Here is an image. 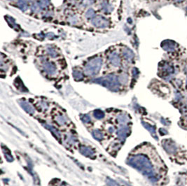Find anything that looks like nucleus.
I'll use <instances>...</instances> for the list:
<instances>
[{"label":"nucleus","mask_w":187,"mask_h":186,"mask_svg":"<svg viewBox=\"0 0 187 186\" xmlns=\"http://www.w3.org/2000/svg\"><path fill=\"white\" fill-rule=\"evenodd\" d=\"M100 8L101 10H102V11L106 14L111 13L113 11V10H114V7H113L112 4H110L109 2L106 1V0L102 2V3H101Z\"/></svg>","instance_id":"obj_10"},{"label":"nucleus","mask_w":187,"mask_h":186,"mask_svg":"<svg viewBox=\"0 0 187 186\" xmlns=\"http://www.w3.org/2000/svg\"><path fill=\"white\" fill-rule=\"evenodd\" d=\"M38 4L39 5L41 9H47L49 6V2L48 0H39Z\"/></svg>","instance_id":"obj_25"},{"label":"nucleus","mask_w":187,"mask_h":186,"mask_svg":"<svg viewBox=\"0 0 187 186\" xmlns=\"http://www.w3.org/2000/svg\"><path fill=\"white\" fill-rule=\"evenodd\" d=\"M41 68L44 72L50 76H54L57 73V66L52 61H49L46 58L41 59Z\"/></svg>","instance_id":"obj_4"},{"label":"nucleus","mask_w":187,"mask_h":186,"mask_svg":"<svg viewBox=\"0 0 187 186\" xmlns=\"http://www.w3.org/2000/svg\"><path fill=\"white\" fill-rule=\"evenodd\" d=\"M122 54H123V56L124 57V58L126 60H128V62H129V61H132L134 58V54L133 53V51L128 48H123Z\"/></svg>","instance_id":"obj_12"},{"label":"nucleus","mask_w":187,"mask_h":186,"mask_svg":"<svg viewBox=\"0 0 187 186\" xmlns=\"http://www.w3.org/2000/svg\"><path fill=\"white\" fill-rule=\"evenodd\" d=\"M67 21H68V23H69L71 25H74L78 23L79 20H78V18L76 16L72 15V16H69V18H67Z\"/></svg>","instance_id":"obj_24"},{"label":"nucleus","mask_w":187,"mask_h":186,"mask_svg":"<svg viewBox=\"0 0 187 186\" xmlns=\"http://www.w3.org/2000/svg\"><path fill=\"white\" fill-rule=\"evenodd\" d=\"M114 130H115L114 128L113 127H109L108 128V131H109V132H110V133H114Z\"/></svg>","instance_id":"obj_31"},{"label":"nucleus","mask_w":187,"mask_h":186,"mask_svg":"<svg viewBox=\"0 0 187 186\" xmlns=\"http://www.w3.org/2000/svg\"><path fill=\"white\" fill-rule=\"evenodd\" d=\"M31 10L34 12V13H38L39 12V10H41V8L39 7V5L38 4V3H35L31 6Z\"/></svg>","instance_id":"obj_27"},{"label":"nucleus","mask_w":187,"mask_h":186,"mask_svg":"<svg viewBox=\"0 0 187 186\" xmlns=\"http://www.w3.org/2000/svg\"><path fill=\"white\" fill-rule=\"evenodd\" d=\"M18 103H19L20 106L27 113V114H29L30 115L35 114V109H34L33 106L30 104L28 102H27L25 100H23V99H20L18 101Z\"/></svg>","instance_id":"obj_8"},{"label":"nucleus","mask_w":187,"mask_h":186,"mask_svg":"<svg viewBox=\"0 0 187 186\" xmlns=\"http://www.w3.org/2000/svg\"><path fill=\"white\" fill-rule=\"evenodd\" d=\"M106 183H107V186H119L118 184L115 181H114V180H112L109 178L107 179Z\"/></svg>","instance_id":"obj_29"},{"label":"nucleus","mask_w":187,"mask_h":186,"mask_svg":"<svg viewBox=\"0 0 187 186\" xmlns=\"http://www.w3.org/2000/svg\"><path fill=\"white\" fill-rule=\"evenodd\" d=\"M129 127L126 125H122L116 132V135L118 136V139L121 141H124L127 136L129 135Z\"/></svg>","instance_id":"obj_7"},{"label":"nucleus","mask_w":187,"mask_h":186,"mask_svg":"<svg viewBox=\"0 0 187 186\" xmlns=\"http://www.w3.org/2000/svg\"><path fill=\"white\" fill-rule=\"evenodd\" d=\"M8 1H12V0H8Z\"/></svg>","instance_id":"obj_33"},{"label":"nucleus","mask_w":187,"mask_h":186,"mask_svg":"<svg viewBox=\"0 0 187 186\" xmlns=\"http://www.w3.org/2000/svg\"><path fill=\"white\" fill-rule=\"evenodd\" d=\"M46 50L48 56H50L52 58H56L59 56V52L56 49V48L53 45H48L46 47Z\"/></svg>","instance_id":"obj_11"},{"label":"nucleus","mask_w":187,"mask_h":186,"mask_svg":"<svg viewBox=\"0 0 187 186\" xmlns=\"http://www.w3.org/2000/svg\"><path fill=\"white\" fill-rule=\"evenodd\" d=\"M79 151H80L81 154L84 155L85 157L93 158L95 157V151L93 149H92L90 147H87V146H81L79 148Z\"/></svg>","instance_id":"obj_9"},{"label":"nucleus","mask_w":187,"mask_h":186,"mask_svg":"<svg viewBox=\"0 0 187 186\" xmlns=\"http://www.w3.org/2000/svg\"><path fill=\"white\" fill-rule=\"evenodd\" d=\"M103 65L101 57H96L87 62L84 66V73L88 76H95L99 74Z\"/></svg>","instance_id":"obj_3"},{"label":"nucleus","mask_w":187,"mask_h":186,"mask_svg":"<svg viewBox=\"0 0 187 186\" xmlns=\"http://www.w3.org/2000/svg\"><path fill=\"white\" fill-rule=\"evenodd\" d=\"M100 1H102V2H103V1H105V0H100Z\"/></svg>","instance_id":"obj_32"},{"label":"nucleus","mask_w":187,"mask_h":186,"mask_svg":"<svg viewBox=\"0 0 187 186\" xmlns=\"http://www.w3.org/2000/svg\"><path fill=\"white\" fill-rule=\"evenodd\" d=\"M91 24L97 28H107L110 25V22L107 18L102 16H97L91 20Z\"/></svg>","instance_id":"obj_5"},{"label":"nucleus","mask_w":187,"mask_h":186,"mask_svg":"<svg viewBox=\"0 0 187 186\" xmlns=\"http://www.w3.org/2000/svg\"><path fill=\"white\" fill-rule=\"evenodd\" d=\"M85 18H88V19H91L92 20L93 19V18L96 17V11H95V10L93 8H90L88 9V11L85 12Z\"/></svg>","instance_id":"obj_22"},{"label":"nucleus","mask_w":187,"mask_h":186,"mask_svg":"<svg viewBox=\"0 0 187 186\" xmlns=\"http://www.w3.org/2000/svg\"><path fill=\"white\" fill-rule=\"evenodd\" d=\"M108 60L110 65L114 67H118L121 65V58L119 54L116 51L111 52L108 56Z\"/></svg>","instance_id":"obj_6"},{"label":"nucleus","mask_w":187,"mask_h":186,"mask_svg":"<svg viewBox=\"0 0 187 186\" xmlns=\"http://www.w3.org/2000/svg\"><path fill=\"white\" fill-rule=\"evenodd\" d=\"M65 141L69 145H74L76 143V137L72 134H68L65 136Z\"/></svg>","instance_id":"obj_19"},{"label":"nucleus","mask_w":187,"mask_h":186,"mask_svg":"<svg viewBox=\"0 0 187 186\" xmlns=\"http://www.w3.org/2000/svg\"><path fill=\"white\" fill-rule=\"evenodd\" d=\"M118 81L121 84L125 85L128 82V75L125 72H122L118 76Z\"/></svg>","instance_id":"obj_21"},{"label":"nucleus","mask_w":187,"mask_h":186,"mask_svg":"<svg viewBox=\"0 0 187 186\" xmlns=\"http://www.w3.org/2000/svg\"><path fill=\"white\" fill-rule=\"evenodd\" d=\"M128 120H129V118H128V115L125 114H121L117 116V121L119 124L124 125L125 124H126Z\"/></svg>","instance_id":"obj_18"},{"label":"nucleus","mask_w":187,"mask_h":186,"mask_svg":"<svg viewBox=\"0 0 187 186\" xmlns=\"http://www.w3.org/2000/svg\"><path fill=\"white\" fill-rule=\"evenodd\" d=\"M92 136H93L95 139L97 140V141H102L104 138V135L102 132L99 130H94L92 132Z\"/></svg>","instance_id":"obj_20"},{"label":"nucleus","mask_w":187,"mask_h":186,"mask_svg":"<svg viewBox=\"0 0 187 186\" xmlns=\"http://www.w3.org/2000/svg\"><path fill=\"white\" fill-rule=\"evenodd\" d=\"M3 152H4V156H5V157H6V159H7V160L8 161V162H13L14 161V158H13V157H12V155H11V153H10V152H5V151H3Z\"/></svg>","instance_id":"obj_30"},{"label":"nucleus","mask_w":187,"mask_h":186,"mask_svg":"<svg viewBox=\"0 0 187 186\" xmlns=\"http://www.w3.org/2000/svg\"><path fill=\"white\" fill-rule=\"evenodd\" d=\"M72 76L76 81H79L83 80L84 77V73H83L81 71H80L79 69H74V71L72 72Z\"/></svg>","instance_id":"obj_17"},{"label":"nucleus","mask_w":187,"mask_h":186,"mask_svg":"<svg viewBox=\"0 0 187 186\" xmlns=\"http://www.w3.org/2000/svg\"><path fill=\"white\" fill-rule=\"evenodd\" d=\"M93 83L102 85L113 92H117L120 88L121 83L118 78L115 74H108L103 77L97 78L93 80Z\"/></svg>","instance_id":"obj_2"},{"label":"nucleus","mask_w":187,"mask_h":186,"mask_svg":"<svg viewBox=\"0 0 187 186\" xmlns=\"http://www.w3.org/2000/svg\"><path fill=\"white\" fill-rule=\"evenodd\" d=\"M128 164L141 171L146 175H151L152 169L149 160L140 155H134L128 160Z\"/></svg>","instance_id":"obj_1"},{"label":"nucleus","mask_w":187,"mask_h":186,"mask_svg":"<svg viewBox=\"0 0 187 186\" xmlns=\"http://www.w3.org/2000/svg\"><path fill=\"white\" fill-rule=\"evenodd\" d=\"M17 6L23 11H26L29 8V4L26 0H18L17 2Z\"/></svg>","instance_id":"obj_15"},{"label":"nucleus","mask_w":187,"mask_h":186,"mask_svg":"<svg viewBox=\"0 0 187 186\" xmlns=\"http://www.w3.org/2000/svg\"><path fill=\"white\" fill-rule=\"evenodd\" d=\"M36 106H37L38 109L40 111H47L48 107H49V105H48V103L46 101H39L36 104Z\"/></svg>","instance_id":"obj_16"},{"label":"nucleus","mask_w":187,"mask_h":186,"mask_svg":"<svg viewBox=\"0 0 187 186\" xmlns=\"http://www.w3.org/2000/svg\"><path fill=\"white\" fill-rule=\"evenodd\" d=\"M69 1H72V0H69Z\"/></svg>","instance_id":"obj_34"},{"label":"nucleus","mask_w":187,"mask_h":186,"mask_svg":"<svg viewBox=\"0 0 187 186\" xmlns=\"http://www.w3.org/2000/svg\"><path fill=\"white\" fill-rule=\"evenodd\" d=\"M93 115L94 117L98 119V120H100V119H102L105 118V113H104L102 110H100V109H97V110L94 111L93 112Z\"/></svg>","instance_id":"obj_23"},{"label":"nucleus","mask_w":187,"mask_h":186,"mask_svg":"<svg viewBox=\"0 0 187 186\" xmlns=\"http://www.w3.org/2000/svg\"><path fill=\"white\" fill-rule=\"evenodd\" d=\"M43 125L44 126L45 128H47V130L50 131V132H51L52 134H53V135L56 136L58 139L60 138V134L59 132H58L56 128H55L53 126H52V125H48L47 123L43 124Z\"/></svg>","instance_id":"obj_14"},{"label":"nucleus","mask_w":187,"mask_h":186,"mask_svg":"<svg viewBox=\"0 0 187 186\" xmlns=\"http://www.w3.org/2000/svg\"><path fill=\"white\" fill-rule=\"evenodd\" d=\"M81 119L83 123H89L91 121V118L89 115H84L81 117Z\"/></svg>","instance_id":"obj_28"},{"label":"nucleus","mask_w":187,"mask_h":186,"mask_svg":"<svg viewBox=\"0 0 187 186\" xmlns=\"http://www.w3.org/2000/svg\"><path fill=\"white\" fill-rule=\"evenodd\" d=\"M55 120L59 125H65L67 123V118L63 114H58L55 118Z\"/></svg>","instance_id":"obj_13"},{"label":"nucleus","mask_w":187,"mask_h":186,"mask_svg":"<svg viewBox=\"0 0 187 186\" xmlns=\"http://www.w3.org/2000/svg\"><path fill=\"white\" fill-rule=\"evenodd\" d=\"M94 3V0H81V4L84 7H89Z\"/></svg>","instance_id":"obj_26"}]
</instances>
